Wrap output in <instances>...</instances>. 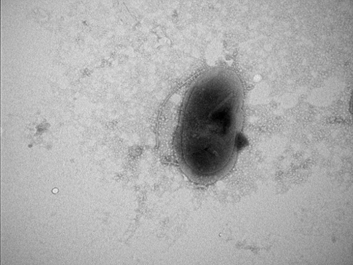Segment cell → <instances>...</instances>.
<instances>
[{
	"mask_svg": "<svg viewBox=\"0 0 353 265\" xmlns=\"http://www.w3.org/2000/svg\"><path fill=\"white\" fill-rule=\"evenodd\" d=\"M243 88L226 70L204 73L185 98L176 149L185 173L200 184L222 178L239 150L243 117Z\"/></svg>",
	"mask_w": 353,
	"mask_h": 265,
	"instance_id": "6da1fadb",
	"label": "cell"
},
{
	"mask_svg": "<svg viewBox=\"0 0 353 265\" xmlns=\"http://www.w3.org/2000/svg\"><path fill=\"white\" fill-rule=\"evenodd\" d=\"M54 131L44 116L34 115L26 124L23 138L29 144L47 146L51 143Z\"/></svg>",
	"mask_w": 353,
	"mask_h": 265,
	"instance_id": "7a4b0ae2",
	"label": "cell"
}]
</instances>
